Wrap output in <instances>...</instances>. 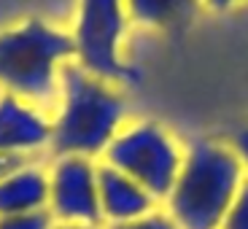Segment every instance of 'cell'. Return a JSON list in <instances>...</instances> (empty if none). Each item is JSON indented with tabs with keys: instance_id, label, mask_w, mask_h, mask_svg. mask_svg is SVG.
I'll return each mask as SVG.
<instances>
[{
	"instance_id": "1",
	"label": "cell",
	"mask_w": 248,
	"mask_h": 229,
	"mask_svg": "<svg viewBox=\"0 0 248 229\" xmlns=\"http://www.w3.org/2000/svg\"><path fill=\"white\" fill-rule=\"evenodd\" d=\"M127 103L106 81L89 76L73 60L60 70V113L51 122V149L57 156L106 154L122 132Z\"/></svg>"
},
{
	"instance_id": "2",
	"label": "cell",
	"mask_w": 248,
	"mask_h": 229,
	"mask_svg": "<svg viewBox=\"0 0 248 229\" xmlns=\"http://www.w3.org/2000/svg\"><path fill=\"white\" fill-rule=\"evenodd\" d=\"M243 178L246 168L232 146L205 137L194 140L184 151L168 213L181 229H221Z\"/></svg>"
},
{
	"instance_id": "3",
	"label": "cell",
	"mask_w": 248,
	"mask_h": 229,
	"mask_svg": "<svg viewBox=\"0 0 248 229\" xmlns=\"http://www.w3.org/2000/svg\"><path fill=\"white\" fill-rule=\"evenodd\" d=\"M70 60V32L44 19L30 16L0 30V87L32 106H49L60 97V70Z\"/></svg>"
},
{
	"instance_id": "4",
	"label": "cell",
	"mask_w": 248,
	"mask_h": 229,
	"mask_svg": "<svg viewBox=\"0 0 248 229\" xmlns=\"http://www.w3.org/2000/svg\"><path fill=\"white\" fill-rule=\"evenodd\" d=\"M127 25L130 16L124 0H78L73 32H70L73 62L106 84L138 87L143 81V70L122 57Z\"/></svg>"
},
{
	"instance_id": "5",
	"label": "cell",
	"mask_w": 248,
	"mask_h": 229,
	"mask_svg": "<svg viewBox=\"0 0 248 229\" xmlns=\"http://www.w3.org/2000/svg\"><path fill=\"white\" fill-rule=\"evenodd\" d=\"M103 156L106 165L140 183L156 202H168L184 165L178 140L156 122H138L122 130Z\"/></svg>"
},
{
	"instance_id": "6",
	"label": "cell",
	"mask_w": 248,
	"mask_h": 229,
	"mask_svg": "<svg viewBox=\"0 0 248 229\" xmlns=\"http://www.w3.org/2000/svg\"><path fill=\"white\" fill-rule=\"evenodd\" d=\"M49 213L57 224L103 227L97 165L87 156H57L49 170Z\"/></svg>"
},
{
	"instance_id": "7",
	"label": "cell",
	"mask_w": 248,
	"mask_h": 229,
	"mask_svg": "<svg viewBox=\"0 0 248 229\" xmlns=\"http://www.w3.org/2000/svg\"><path fill=\"white\" fill-rule=\"evenodd\" d=\"M51 143V122L38 106L16 94H0V154L35 151Z\"/></svg>"
},
{
	"instance_id": "8",
	"label": "cell",
	"mask_w": 248,
	"mask_h": 229,
	"mask_svg": "<svg viewBox=\"0 0 248 229\" xmlns=\"http://www.w3.org/2000/svg\"><path fill=\"white\" fill-rule=\"evenodd\" d=\"M97 194L106 224H127L156 211V199L140 183L113 170L106 162L97 165Z\"/></svg>"
},
{
	"instance_id": "9",
	"label": "cell",
	"mask_w": 248,
	"mask_h": 229,
	"mask_svg": "<svg viewBox=\"0 0 248 229\" xmlns=\"http://www.w3.org/2000/svg\"><path fill=\"white\" fill-rule=\"evenodd\" d=\"M49 208V173L35 165L8 173L0 181V218Z\"/></svg>"
},
{
	"instance_id": "10",
	"label": "cell",
	"mask_w": 248,
	"mask_h": 229,
	"mask_svg": "<svg viewBox=\"0 0 248 229\" xmlns=\"http://www.w3.org/2000/svg\"><path fill=\"white\" fill-rule=\"evenodd\" d=\"M124 8L135 25L181 35L197 16L200 0H124Z\"/></svg>"
},
{
	"instance_id": "11",
	"label": "cell",
	"mask_w": 248,
	"mask_h": 229,
	"mask_svg": "<svg viewBox=\"0 0 248 229\" xmlns=\"http://www.w3.org/2000/svg\"><path fill=\"white\" fill-rule=\"evenodd\" d=\"M54 216L46 211L35 213H19V216H3L0 218V229H54Z\"/></svg>"
},
{
	"instance_id": "12",
	"label": "cell",
	"mask_w": 248,
	"mask_h": 229,
	"mask_svg": "<svg viewBox=\"0 0 248 229\" xmlns=\"http://www.w3.org/2000/svg\"><path fill=\"white\" fill-rule=\"evenodd\" d=\"M221 229H248V175L243 178L240 189L232 199V208L224 216Z\"/></svg>"
},
{
	"instance_id": "13",
	"label": "cell",
	"mask_w": 248,
	"mask_h": 229,
	"mask_svg": "<svg viewBox=\"0 0 248 229\" xmlns=\"http://www.w3.org/2000/svg\"><path fill=\"white\" fill-rule=\"evenodd\" d=\"M106 229H181V227L173 221L170 213L151 211L149 216H143V218H135V221H127V224H108Z\"/></svg>"
},
{
	"instance_id": "14",
	"label": "cell",
	"mask_w": 248,
	"mask_h": 229,
	"mask_svg": "<svg viewBox=\"0 0 248 229\" xmlns=\"http://www.w3.org/2000/svg\"><path fill=\"white\" fill-rule=\"evenodd\" d=\"M25 165H30V162L22 154H0V181L6 178L8 173H14V170L25 168Z\"/></svg>"
},
{
	"instance_id": "15",
	"label": "cell",
	"mask_w": 248,
	"mask_h": 229,
	"mask_svg": "<svg viewBox=\"0 0 248 229\" xmlns=\"http://www.w3.org/2000/svg\"><path fill=\"white\" fill-rule=\"evenodd\" d=\"M232 149H235L237 156H240L243 168L248 170V127H243V130H237L235 135H232Z\"/></svg>"
},
{
	"instance_id": "16",
	"label": "cell",
	"mask_w": 248,
	"mask_h": 229,
	"mask_svg": "<svg viewBox=\"0 0 248 229\" xmlns=\"http://www.w3.org/2000/svg\"><path fill=\"white\" fill-rule=\"evenodd\" d=\"M240 0H200V6H208V8H213V11H227V8H232V6H237Z\"/></svg>"
},
{
	"instance_id": "17",
	"label": "cell",
	"mask_w": 248,
	"mask_h": 229,
	"mask_svg": "<svg viewBox=\"0 0 248 229\" xmlns=\"http://www.w3.org/2000/svg\"><path fill=\"white\" fill-rule=\"evenodd\" d=\"M54 229H100V227H87V224H54Z\"/></svg>"
}]
</instances>
